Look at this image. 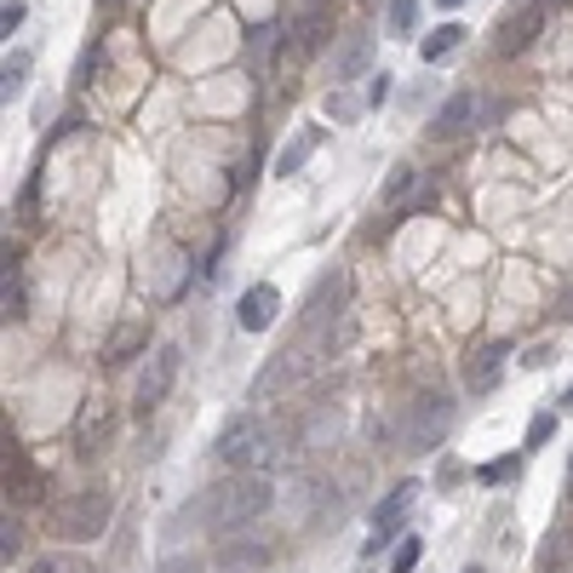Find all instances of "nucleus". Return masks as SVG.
I'll return each mask as SVG.
<instances>
[{
    "instance_id": "obj_32",
    "label": "nucleus",
    "mask_w": 573,
    "mask_h": 573,
    "mask_svg": "<svg viewBox=\"0 0 573 573\" xmlns=\"http://www.w3.org/2000/svg\"><path fill=\"white\" fill-rule=\"evenodd\" d=\"M550 356H557V351H550V344H534V351L522 356V367H550Z\"/></svg>"
},
{
    "instance_id": "obj_2",
    "label": "nucleus",
    "mask_w": 573,
    "mask_h": 573,
    "mask_svg": "<svg viewBox=\"0 0 573 573\" xmlns=\"http://www.w3.org/2000/svg\"><path fill=\"white\" fill-rule=\"evenodd\" d=\"M115 517V494L104 482H92V487H80V494H69L64 505H52V527H58V539H104V527Z\"/></svg>"
},
{
    "instance_id": "obj_14",
    "label": "nucleus",
    "mask_w": 573,
    "mask_h": 573,
    "mask_svg": "<svg viewBox=\"0 0 573 573\" xmlns=\"http://www.w3.org/2000/svg\"><path fill=\"white\" fill-rule=\"evenodd\" d=\"M286 35L298 40V52H316L327 35H333V7H304L293 12V24H286Z\"/></svg>"
},
{
    "instance_id": "obj_38",
    "label": "nucleus",
    "mask_w": 573,
    "mask_h": 573,
    "mask_svg": "<svg viewBox=\"0 0 573 573\" xmlns=\"http://www.w3.org/2000/svg\"><path fill=\"white\" fill-rule=\"evenodd\" d=\"M464 573H482V568H464Z\"/></svg>"
},
{
    "instance_id": "obj_22",
    "label": "nucleus",
    "mask_w": 573,
    "mask_h": 573,
    "mask_svg": "<svg viewBox=\"0 0 573 573\" xmlns=\"http://www.w3.org/2000/svg\"><path fill=\"white\" fill-rule=\"evenodd\" d=\"M517 476H522V459H517V454L487 459V464L476 470V482H482V487H505V482H517Z\"/></svg>"
},
{
    "instance_id": "obj_26",
    "label": "nucleus",
    "mask_w": 573,
    "mask_h": 573,
    "mask_svg": "<svg viewBox=\"0 0 573 573\" xmlns=\"http://www.w3.org/2000/svg\"><path fill=\"white\" fill-rule=\"evenodd\" d=\"M419 557H424V539H402V545H396V557H391V573H413Z\"/></svg>"
},
{
    "instance_id": "obj_9",
    "label": "nucleus",
    "mask_w": 573,
    "mask_h": 573,
    "mask_svg": "<svg viewBox=\"0 0 573 573\" xmlns=\"http://www.w3.org/2000/svg\"><path fill=\"white\" fill-rule=\"evenodd\" d=\"M258 454H264V424H258L253 413H247V419H235V424L218 436V459L230 464V470H253Z\"/></svg>"
},
{
    "instance_id": "obj_6",
    "label": "nucleus",
    "mask_w": 573,
    "mask_h": 573,
    "mask_svg": "<svg viewBox=\"0 0 573 573\" xmlns=\"http://www.w3.org/2000/svg\"><path fill=\"white\" fill-rule=\"evenodd\" d=\"M545 0H534V7H522V12H505L499 17V29H494V52L499 58H517V52H527L539 40V29H545Z\"/></svg>"
},
{
    "instance_id": "obj_18",
    "label": "nucleus",
    "mask_w": 573,
    "mask_h": 573,
    "mask_svg": "<svg viewBox=\"0 0 573 573\" xmlns=\"http://www.w3.org/2000/svg\"><path fill=\"white\" fill-rule=\"evenodd\" d=\"M459 40H464V24H436V29H430V40L419 47V58H424V64H442L447 52H459Z\"/></svg>"
},
{
    "instance_id": "obj_29",
    "label": "nucleus",
    "mask_w": 573,
    "mask_h": 573,
    "mask_svg": "<svg viewBox=\"0 0 573 573\" xmlns=\"http://www.w3.org/2000/svg\"><path fill=\"white\" fill-rule=\"evenodd\" d=\"M379 104H391V75H367V110H379Z\"/></svg>"
},
{
    "instance_id": "obj_30",
    "label": "nucleus",
    "mask_w": 573,
    "mask_h": 573,
    "mask_svg": "<svg viewBox=\"0 0 573 573\" xmlns=\"http://www.w3.org/2000/svg\"><path fill=\"white\" fill-rule=\"evenodd\" d=\"M327 115H333V120H356L361 104H356V98H344V92H327Z\"/></svg>"
},
{
    "instance_id": "obj_12",
    "label": "nucleus",
    "mask_w": 573,
    "mask_h": 573,
    "mask_svg": "<svg viewBox=\"0 0 573 573\" xmlns=\"http://www.w3.org/2000/svg\"><path fill=\"white\" fill-rule=\"evenodd\" d=\"M344 293H351V281H344V276H321L310 286V298H304V327H321L327 316H339Z\"/></svg>"
},
{
    "instance_id": "obj_34",
    "label": "nucleus",
    "mask_w": 573,
    "mask_h": 573,
    "mask_svg": "<svg viewBox=\"0 0 573 573\" xmlns=\"http://www.w3.org/2000/svg\"><path fill=\"white\" fill-rule=\"evenodd\" d=\"M436 7H442V12H459V7H464V0H436Z\"/></svg>"
},
{
    "instance_id": "obj_27",
    "label": "nucleus",
    "mask_w": 573,
    "mask_h": 573,
    "mask_svg": "<svg viewBox=\"0 0 573 573\" xmlns=\"http://www.w3.org/2000/svg\"><path fill=\"white\" fill-rule=\"evenodd\" d=\"M550 436H557V413H534V424H527V447H545Z\"/></svg>"
},
{
    "instance_id": "obj_11",
    "label": "nucleus",
    "mask_w": 573,
    "mask_h": 573,
    "mask_svg": "<svg viewBox=\"0 0 573 573\" xmlns=\"http://www.w3.org/2000/svg\"><path fill=\"white\" fill-rule=\"evenodd\" d=\"M276 310H281V293H276L270 281H258V286H247V293H241L235 327H241V333H264V327H276Z\"/></svg>"
},
{
    "instance_id": "obj_21",
    "label": "nucleus",
    "mask_w": 573,
    "mask_h": 573,
    "mask_svg": "<svg viewBox=\"0 0 573 573\" xmlns=\"http://www.w3.org/2000/svg\"><path fill=\"white\" fill-rule=\"evenodd\" d=\"M419 183V173H413V161H396L391 167V178H384V207H402L407 201V190Z\"/></svg>"
},
{
    "instance_id": "obj_17",
    "label": "nucleus",
    "mask_w": 573,
    "mask_h": 573,
    "mask_svg": "<svg viewBox=\"0 0 573 573\" xmlns=\"http://www.w3.org/2000/svg\"><path fill=\"white\" fill-rule=\"evenodd\" d=\"M29 69H35L29 52H7V64H0V98H7V104L29 87Z\"/></svg>"
},
{
    "instance_id": "obj_16",
    "label": "nucleus",
    "mask_w": 573,
    "mask_h": 573,
    "mask_svg": "<svg viewBox=\"0 0 573 573\" xmlns=\"http://www.w3.org/2000/svg\"><path fill=\"white\" fill-rule=\"evenodd\" d=\"M29 304V286H24V264H17V253L7 247V286H0V310H7V321L24 316Z\"/></svg>"
},
{
    "instance_id": "obj_1",
    "label": "nucleus",
    "mask_w": 573,
    "mask_h": 573,
    "mask_svg": "<svg viewBox=\"0 0 573 573\" xmlns=\"http://www.w3.org/2000/svg\"><path fill=\"white\" fill-rule=\"evenodd\" d=\"M270 505H276L270 476L235 470V476H224V482H213V487H207V499H201V522H207V534H235V527L258 522Z\"/></svg>"
},
{
    "instance_id": "obj_31",
    "label": "nucleus",
    "mask_w": 573,
    "mask_h": 573,
    "mask_svg": "<svg viewBox=\"0 0 573 573\" xmlns=\"http://www.w3.org/2000/svg\"><path fill=\"white\" fill-rule=\"evenodd\" d=\"M17 24H24V0H7V7H0V35H12Z\"/></svg>"
},
{
    "instance_id": "obj_25",
    "label": "nucleus",
    "mask_w": 573,
    "mask_h": 573,
    "mask_svg": "<svg viewBox=\"0 0 573 573\" xmlns=\"http://www.w3.org/2000/svg\"><path fill=\"white\" fill-rule=\"evenodd\" d=\"M0 557H24V522H17V517H7V522H0Z\"/></svg>"
},
{
    "instance_id": "obj_35",
    "label": "nucleus",
    "mask_w": 573,
    "mask_h": 573,
    "mask_svg": "<svg viewBox=\"0 0 573 573\" xmlns=\"http://www.w3.org/2000/svg\"><path fill=\"white\" fill-rule=\"evenodd\" d=\"M562 407H573V384H568V391H562Z\"/></svg>"
},
{
    "instance_id": "obj_19",
    "label": "nucleus",
    "mask_w": 573,
    "mask_h": 573,
    "mask_svg": "<svg viewBox=\"0 0 573 573\" xmlns=\"http://www.w3.org/2000/svg\"><path fill=\"white\" fill-rule=\"evenodd\" d=\"M367 58H373V40H367V35H356V40H351V47H344V52H339V64H333V75H339V80H356V75L367 69Z\"/></svg>"
},
{
    "instance_id": "obj_20",
    "label": "nucleus",
    "mask_w": 573,
    "mask_h": 573,
    "mask_svg": "<svg viewBox=\"0 0 573 573\" xmlns=\"http://www.w3.org/2000/svg\"><path fill=\"white\" fill-rule=\"evenodd\" d=\"M29 573H98L87 557H75V550H52V557H35Z\"/></svg>"
},
{
    "instance_id": "obj_39",
    "label": "nucleus",
    "mask_w": 573,
    "mask_h": 573,
    "mask_svg": "<svg viewBox=\"0 0 573 573\" xmlns=\"http://www.w3.org/2000/svg\"><path fill=\"white\" fill-rule=\"evenodd\" d=\"M104 7H115V0H104Z\"/></svg>"
},
{
    "instance_id": "obj_10",
    "label": "nucleus",
    "mask_w": 573,
    "mask_h": 573,
    "mask_svg": "<svg viewBox=\"0 0 573 573\" xmlns=\"http://www.w3.org/2000/svg\"><path fill=\"white\" fill-rule=\"evenodd\" d=\"M7 499L17 505H35V499H47V476L29 464V454L7 436Z\"/></svg>"
},
{
    "instance_id": "obj_7",
    "label": "nucleus",
    "mask_w": 573,
    "mask_h": 573,
    "mask_svg": "<svg viewBox=\"0 0 573 573\" xmlns=\"http://www.w3.org/2000/svg\"><path fill=\"white\" fill-rule=\"evenodd\" d=\"M447 424H454V402H447V396H419L413 419H407V447H413V454L436 447L447 436Z\"/></svg>"
},
{
    "instance_id": "obj_24",
    "label": "nucleus",
    "mask_w": 573,
    "mask_h": 573,
    "mask_svg": "<svg viewBox=\"0 0 573 573\" xmlns=\"http://www.w3.org/2000/svg\"><path fill=\"white\" fill-rule=\"evenodd\" d=\"M218 562H224V568H241V562H253V568H264V562H270V550H264V545H247V550L224 545V550H218Z\"/></svg>"
},
{
    "instance_id": "obj_37",
    "label": "nucleus",
    "mask_w": 573,
    "mask_h": 573,
    "mask_svg": "<svg viewBox=\"0 0 573 573\" xmlns=\"http://www.w3.org/2000/svg\"><path fill=\"white\" fill-rule=\"evenodd\" d=\"M568 494H573V464H568Z\"/></svg>"
},
{
    "instance_id": "obj_8",
    "label": "nucleus",
    "mask_w": 573,
    "mask_h": 573,
    "mask_svg": "<svg viewBox=\"0 0 573 573\" xmlns=\"http://www.w3.org/2000/svg\"><path fill=\"white\" fill-rule=\"evenodd\" d=\"M482 115H487V98H482L476 87H459V92L436 110L430 132H436V138H464L470 127H482Z\"/></svg>"
},
{
    "instance_id": "obj_33",
    "label": "nucleus",
    "mask_w": 573,
    "mask_h": 573,
    "mask_svg": "<svg viewBox=\"0 0 573 573\" xmlns=\"http://www.w3.org/2000/svg\"><path fill=\"white\" fill-rule=\"evenodd\" d=\"M562 310L573 316V281H568V293H562Z\"/></svg>"
},
{
    "instance_id": "obj_15",
    "label": "nucleus",
    "mask_w": 573,
    "mask_h": 573,
    "mask_svg": "<svg viewBox=\"0 0 573 573\" xmlns=\"http://www.w3.org/2000/svg\"><path fill=\"white\" fill-rule=\"evenodd\" d=\"M316 150H321V127H298L293 138L281 143V155H276V173H281V178L304 173V161H310Z\"/></svg>"
},
{
    "instance_id": "obj_36",
    "label": "nucleus",
    "mask_w": 573,
    "mask_h": 573,
    "mask_svg": "<svg viewBox=\"0 0 573 573\" xmlns=\"http://www.w3.org/2000/svg\"><path fill=\"white\" fill-rule=\"evenodd\" d=\"M545 7H573V0H545Z\"/></svg>"
},
{
    "instance_id": "obj_28",
    "label": "nucleus",
    "mask_w": 573,
    "mask_h": 573,
    "mask_svg": "<svg viewBox=\"0 0 573 573\" xmlns=\"http://www.w3.org/2000/svg\"><path fill=\"white\" fill-rule=\"evenodd\" d=\"M155 573H207V562H201L195 550H183V557H167V562H161Z\"/></svg>"
},
{
    "instance_id": "obj_13",
    "label": "nucleus",
    "mask_w": 573,
    "mask_h": 573,
    "mask_svg": "<svg viewBox=\"0 0 573 573\" xmlns=\"http://www.w3.org/2000/svg\"><path fill=\"white\" fill-rule=\"evenodd\" d=\"M499 373H505V344H487V351H476L464 361V391L470 396H487L499 384Z\"/></svg>"
},
{
    "instance_id": "obj_4",
    "label": "nucleus",
    "mask_w": 573,
    "mask_h": 573,
    "mask_svg": "<svg viewBox=\"0 0 573 573\" xmlns=\"http://www.w3.org/2000/svg\"><path fill=\"white\" fill-rule=\"evenodd\" d=\"M115 430H120V413L110 396H87L80 402V419H75V454L80 459H104L115 447Z\"/></svg>"
},
{
    "instance_id": "obj_23",
    "label": "nucleus",
    "mask_w": 573,
    "mask_h": 573,
    "mask_svg": "<svg viewBox=\"0 0 573 573\" xmlns=\"http://www.w3.org/2000/svg\"><path fill=\"white\" fill-rule=\"evenodd\" d=\"M384 24H391V35H396V40H402V35H413V24H419V0H391Z\"/></svg>"
},
{
    "instance_id": "obj_5",
    "label": "nucleus",
    "mask_w": 573,
    "mask_h": 573,
    "mask_svg": "<svg viewBox=\"0 0 573 573\" xmlns=\"http://www.w3.org/2000/svg\"><path fill=\"white\" fill-rule=\"evenodd\" d=\"M419 494H424V487L407 476V482H396L391 494L379 499V510H373V539H367V557H379L384 545H396V539H402V527H407V517H413Z\"/></svg>"
},
{
    "instance_id": "obj_3",
    "label": "nucleus",
    "mask_w": 573,
    "mask_h": 573,
    "mask_svg": "<svg viewBox=\"0 0 573 573\" xmlns=\"http://www.w3.org/2000/svg\"><path fill=\"white\" fill-rule=\"evenodd\" d=\"M178 367H183V351H178V344H155V356L143 361V373H138V384H132V413H138V419H150L155 407L173 396Z\"/></svg>"
}]
</instances>
